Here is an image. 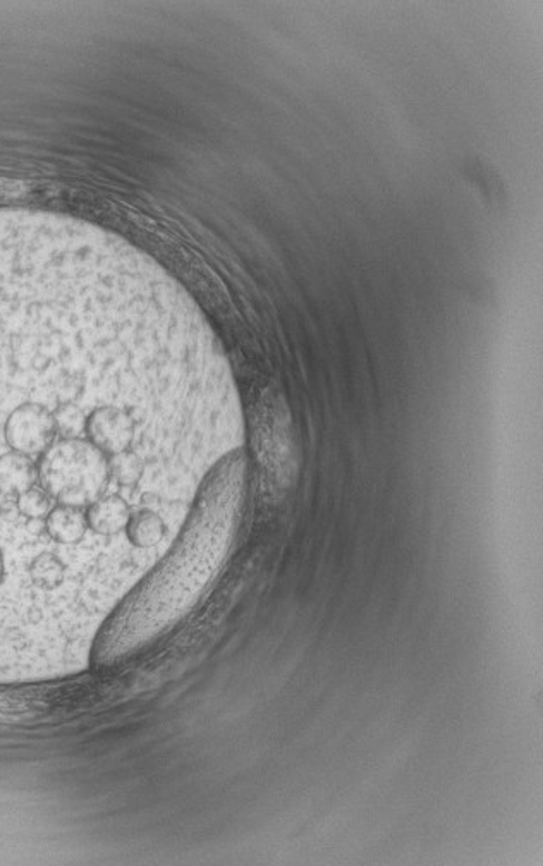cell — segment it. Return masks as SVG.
I'll list each match as a JSON object with an SVG mask.
<instances>
[{
    "mask_svg": "<svg viewBox=\"0 0 543 866\" xmlns=\"http://www.w3.org/2000/svg\"><path fill=\"white\" fill-rule=\"evenodd\" d=\"M178 374L131 286L61 242L0 232V456L12 409L40 398L169 405ZM56 541L0 492V563L30 575Z\"/></svg>",
    "mask_w": 543,
    "mask_h": 866,
    "instance_id": "6da1fadb",
    "label": "cell"
},
{
    "mask_svg": "<svg viewBox=\"0 0 543 866\" xmlns=\"http://www.w3.org/2000/svg\"><path fill=\"white\" fill-rule=\"evenodd\" d=\"M37 465L38 484L57 504L87 509L106 496L109 458L83 437L57 439Z\"/></svg>",
    "mask_w": 543,
    "mask_h": 866,
    "instance_id": "7a4b0ae2",
    "label": "cell"
},
{
    "mask_svg": "<svg viewBox=\"0 0 543 866\" xmlns=\"http://www.w3.org/2000/svg\"><path fill=\"white\" fill-rule=\"evenodd\" d=\"M170 530L178 537L181 535V528L170 522L166 516L151 511V509H140V511L132 512L125 534L132 547L144 550V553H150L160 544H169Z\"/></svg>",
    "mask_w": 543,
    "mask_h": 866,
    "instance_id": "3957f363",
    "label": "cell"
},
{
    "mask_svg": "<svg viewBox=\"0 0 543 866\" xmlns=\"http://www.w3.org/2000/svg\"><path fill=\"white\" fill-rule=\"evenodd\" d=\"M49 537L62 547H83L88 534H93L88 526L87 509L83 507L57 504L46 519Z\"/></svg>",
    "mask_w": 543,
    "mask_h": 866,
    "instance_id": "277c9868",
    "label": "cell"
},
{
    "mask_svg": "<svg viewBox=\"0 0 543 866\" xmlns=\"http://www.w3.org/2000/svg\"><path fill=\"white\" fill-rule=\"evenodd\" d=\"M131 515V504L119 494L100 497L87 507L90 530L102 537H119L126 530Z\"/></svg>",
    "mask_w": 543,
    "mask_h": 866,
    "instance_id": "5b68a950",
    "label": "cell"
},
{
    "mask_svg": "<svg viewBox=\"0 0 543 866\" xmlns=\"http://www.w3.org/2000/svg\"><path fill=\"white\" fill-rule=\"evenodd\" d=\"M38 484V465L30 456L9 450L0 456V492L19 497Z\"/></svg>",
    "mask_w": 543,
    "mask_h": 866,
    "instance_id": "8992f818",
    "label": "cell"
},
{
    "mask_svg": "<svg viewBox=\"0 0 543 866\" xmlns=\"http://www.w3.org/2000/svg\"><path fill=\"white\" fill-rule=\"evenodd\" d=\"M56 506V500L40 485H34L30 490L18 497L19 512L24 518L33 519V521H46L47 516L50 515V511Z\"/></svg>",
    "mask_w": 543,
    "mask_h": 866,
    "instance_id": "52a82bcc",
    "label": "cell"
}]
</instances>
